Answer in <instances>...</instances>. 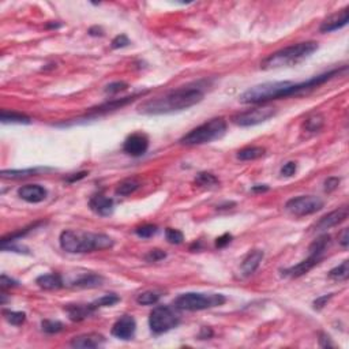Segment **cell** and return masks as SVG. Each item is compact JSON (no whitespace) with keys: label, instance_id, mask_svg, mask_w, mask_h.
<instances>
[{"label":"cell","instance_id":"836d02e7","mask_svg":"<svg viewBox=\"0 0 349 349\" xmlns=\"http://www.w3.org/2000/svg\"><path fill=\"white\" fill-rule=\"evenodd\" d=\"M157 231H158V228H157V225H153V224H145V225L135 228V233L142 239H149L151 236L156 235Z\"/></svg>","mask_w":349,"mask_h":349},{"label":"cell","instance_id":"5b68a950","mask_svg":"<svg viewBox=\"0 0 349 349\" xmlns=\"http://www.w3.org/2000/svg\"><path fill=\"white\" fill-rule=\"evenodd\" d=\"M227 132V122L224 118H214L210 119L209 122L203 123L198 127L193 128L191 131L187 132L182 139L180 143L186 146H198V145H205L210 143L213 141H217L222 138Z\"/></svg>","mask_w":349,"mask_h":349},{"label":"cell","instance_id":"d4e9b609","mask_svg":"<svg viewBox=\"0 0 349 349\" xmlns=\"http://www.w3.org/2000/svg\"><path fill=\"white\" fill-rule=\"evenodd\" d=\"M139 186L141 184L137 179H124L118 184L115 193H116V195H120V197H127V195H131L132 193H135L139 189Z\"/></svg>","mask_w":349,"mask_h":349},{"label":"cell","instance_id":"d6986e66","mask_svg":"<svg viewBox=\"0 0 349 349\" xmlns=\"http://www.w3.org/2000/svg\"><path fill=\"white\" fill-rule=\"evenodd\" d=\"M64 310L68 314V318L74 322L83 321L95 312V310L90 306V303L89 304H68V306L64 307Z\"/></svg>","mask_w":349,"mask_h":349},{"label":"cell","instance_id":"74e56055","mask_svg":"<svg viewBox=\"0 0 349 349\" xmlns=\"http://www.w3.org/2000/svg\"><path fill=\"white\" fill-rule=\"evenodd\" d=\"M166 256V254L162 250H158V248H154V250H150L145 256V259L147 262H158V260L164 259Z\"/></svg>","mask_w":349,"mask_h":349},{"label":"cell","instance_id":"484cf974","mask_svg":"<svg viewBox=\"0 0 349 349\" xmlns=\"http://www.w3.org/2000/svg\"><path fill=\"white\" fill-rule=\"evenodd\" d=\"M195 184L199 186V187H203V189H213V187H217L220 184V180L214 176L210 172H199L197 176H195Z\"/></svg>","mask_w":349,"mask_h":349},{"label":"cell","instance_id":"e575fe53","mask_svg":"<svg viewBox=\"0 0 349 349\" xmlns=\"http://www.w3.org/2000/svg\"><path fill=\"white\" fill-rule=\"evenodd\" d=\"M165 237L170 244H180V243H183L184 240L183 233L180 231H178V229H173V228H166Z\"/></svg>","mask_w":349,"mask_h":349},{"label":"cell","instance_id":"e0dca14e","mask_svg":"<svg viewBox=\"0 0 349 349\" xmlns=\"http://www.w3.org/2000/svg\"><path fill=\"white\" fill-rule=\"evenodd\" d=\"M105 342V337L100 333H88V334H80L78 337H74L71 340L70 345L72 348L78 349H90L99 348Z\"/></svg>","mask_w":349,"mask_h":349},{"label":"cell","instance_id":"83f0119b","mask_svg":"<svg viewBox=\"0 0 349 349\" xmlns=\"http://www.w3.org/2000/svg\"><path fill=\"white\" fill-rule=\"evenodd\" d=\"M325 124V118L319 114H315L306 119V122L303 124V127L306 128V131L308 132H318L323 127Z\"/></svg>","mask_w":349,"mask_h":349},{"label":"cell","instance_id":"9a60e30c","mask_svg":"<svg viewBox=\"0 0 349 349\" xmlns=\"http://www.w3.org/2000/svg\"><path fill=\"white\" fill-rule=\"evenodd\" d=\"M349 22V7H345L341 11H338L337 14L331 15L329 18L323 21L321 25L322 33H330V32H334V30H338V29L346 26Z\"/></svg>","mask_w":349,"mask_h":349},{"label":"cell","instance_id":"ffe728a7","mask_svg":"<svg viewBox=\"0 0 349 349\" xmlns=\"http://www.w3.org/2000/svg\"><path fill=\"white\" fill-rule=\"evenodd\" d=\"M36 284H37L40 288L47 289V291H56V289L63 288V280L57 273H49V274H43L40 276L36 280Z\"/></svg>","mask_w":349,"mask_h":349},{"label":"cell","instance_id":"4316f807","mask_svg":"<svg viewBox=\"0 0 349 349\" xmlns=\"http://www.w3.org/2000/svg\"><path fill=\"white\" fill-rule=\"evenodd\" d=\"M330 245V236L329 235H322L319 236L316 240H314L310 245V254H318V255H323L325 251L327 250V247Z\"/></svg>","mask_w":349,"mask_h":349},{"label":"cell","instance_id":"d6a6232c","mask_svg":"<svg viewBox=\"0 0 349 349\" xmlns=\"http://www.w3.org/2000/svg\"><path fill=\"white\" fill-rule=\"evenodd\" d=\"M41 327L47 334H56V333H60L64 329V325L60 321L45 319V321L41 322Z\"/></svg>","mask_w":349,"mask_h":349},{"label":"cell","instance_id":"30bf717a","mask_svg":"<svg viewBox=\"0 0 349 349\" xmlns=\"http://www.w3.org/2000/svg\"><path fill=\"white\" fill-rule=\"evenodd\" d=\"M149 149V138L142 132H134L123 143V150L131 157H141Z\"/></svg>","mask_w":349,"mask_h":349},{"label":"cell","instance_id":"cb8c5ba5","mask_svg":"<svg viewBox=\"0 0 349 349\" xmlns=\"http://www.w3.org/2000/svg\"><path fill=\"white\" fill-rule=\"evenodd\" d=\"M265 149L260 146H247L237 151V158L241 161L258 160L265 154Z\"/></svg>","mask_w":349,"mask_h":349},{"label":"cell","instance_id":"7a4b0ae2","mask_svg":"<svg viewBox=\"0 0 349 349\" xmlns=\"http://www.w3.org/2000/svg\"><path fill=\"white\" fill-rule=\"evenodd\" d=\"M203 88L205 86L202 85V82H197L194 85L170 90L166 95L146 100L145 103H142L138 107V112L142 115L157 116V115H168L189 109L202 101L205 96Z\"/></svg>","mask_w":349,"mask_h":349},{"label":"cell","instance_id":"816d5d0a","mask_svg":"<svg viewBox=\"0 0 349 349\" xmlns=\"http://www.w3.org/2000/svg\"><path fill=\"white\" fill-rule=\"evenodd\" d=\"M47 28H60V24H52V25H48Z\"/></svg>","mask_w":349,"mask_h":349},{"label":"cell","instance_id":"f907efd6","mask_svg":"<svg viewBox=\"0 0 349 349\" xmlns=\"http://www.w3.org/2000/svg\"><path fill=\"white\" fill-rule=\"evenodd\" d=\"M236 203L235 202H227L224 203V205H220V206H217L218 210H222V209H232L233 206H235Z\"/></svg>","mask_w":349,"mask_h":349},{"label":"cell","instance_id":"c3c4849f","mask_svg":"<svg viewBox=\"0 0 349 349\" xmlns=\"http://www.w3.org/2000/svg\"><path fill=\"white\" fill-rule=\"evenodd\" d=\"M210 337H213L212 329H210V327H202V330L199 333V338H201V340H208Z\"/></svg>","mask_w":349,"mask_h":349},{"label":"cell","instance_id":"f546056e","mask_svg":"<svg viewBox=\"0 0 349 349\" xmlns=\"http://www.w3.org/2000/svg\"><path fill=\"white\" fill-rule=\"evenodd\" d=\"M349 277V260L345 259L341 265H338L337 268L331 269L329 272V279L335 280V281H344Z\"/></svg>","mask_w":349,"mask_h":349},{"label":"cell","instance_id":"8d00e7d4","mask_svg":"<svg viewBox=\"0 0 349 349\" xmlns=\"http://www.w3.org/2000/svg\"><path fill=\"white\" fill-rule=\"evenodd\" d=\"M130 45V40H128V37L126 36V34H119V36H116V37L112 40V43H111V47L114 48V49H120V48H126Z\"/></svg>","mask_w":349,"mask_h":349},{"label":"cell","instance_id":"2e32d148","mask_svg":"<svg viewBox=\"0 0 349 349\" xmlns=\"http://www.w3.org/2000/svg\"><path fill=\"white\" fill-rule=\"evenodd\" d=\"M89 206L96 214H99L101 217H108L114 213L115 202L114 199L109 198V197H105L103 194H97L90 198Z\"/></svg>","mask_w":349,"mask_h":349},{"label":"cell","instance_id":"ba28073f","mask_svg":"<svg viewBox=\"0 0 349 349\" xmlns=\"http://www.w3.org/2000/svg\"><path fill=\"white\" fill-rule=\"evenodd\" d=\"M274 115H276V108L270 105H260V107H255L244 112L233 115L232 123L239 127H251V126H256V124L269 120Z\"/></svg>","mask_w":349,"mask_h":349},{"label":"cell","instance_id":"3957f363","mask_svg":"<svg viewBox=\"0 0 349 349\" xmlns=\"http://www.w3.org/2000/svg\"><path fill=\"white\" fill-rule=\"evenodd\" d=\"M60 247L70 254H85L93 251H101L112 248L115 240L104 233H92V232L63 231L59 237Z\"/></svg>","mask_w":349,"mask_h":349},{"label":"cell","instance_id":"8fae6325","mask_svg":"<svg viewBox=\"0 0 349 349\" xmlns=\"http://www.w3.org/2000/svg\"><path fill=\"white\" fill-rule=\"evenodd\" d=\"M137 330V322L131 315H123L112 326V335L119 340H131Z\"/></svg>","mask_w":349,"mask_h":349},{"label":"cell","instance_id":"f35d334b","mask_svg":"<svg viewBox=\"0 0 349 349\" xmlns=\"http://www.w3.org/2000/svg\"><path fill=\"white\" fill-rule=\"evenodd\" d=\"M296 169H297L296 162L289 161V162H287V164L281 168V175H283L284 178H291V176H293V175L296 173Z\"/></svg>","mask_w":349,"mask_h":349},{"label":"cell","instance_id":"f6af8a7d","mask_svg":"<svg viewBox=\"0 0 349 349\" xmlns=\"http://www.w3.org/2000/svg\"><path fill=\"white\" fill-rule=\"evenodd\" d=\"M338 243H340L344 248H346L349 245V231L348 228H344L341 233L338 235Z\"/></svg>","mask_w":349,"mask_h":349},{"label":"cell","instance_id":"9c48e42d","mask_svg":"<svg viewBox=\"0 0 349 349\" xmlns=\"http://www.w3.org/2000/svg\"><path fill=\"white\" fill-rule=\"evenodd\" d=\"M323 206H325V202L315 195H300V197L291 198L285 203V209L297 217L314 214V213L319 212Z\"/></svg>","mask_w":349,"mask_h":349},{"label":"cell","instance_id":"7bdbcfd3","mask_svg":"<svg viewBox=\"0 0 349 349\" xmlns=\"http://www.w3.org/2000/svg\"><path fill=\"white\" fill-rule=\"evenodd\" d=\"M231 241H232L231 233H224V235H221L220 237L216 239V247H217V248H224V247H227Z\"/></svg>","mask_w":349,"mask_h":349},{"label":"cell","instance_id":"60d3db41","mask_svg":"<svg viewBox=\"0 0 349 349\" xmlns=\"http://www.w3.org/2000/svg\"><path fill=\"white\" fill-rule=\"evenodd\" d=\"M0 287H2L3 291L7 288H13V287H18V281L10 279V277H7L6 274H2V279H0Z\"/></svg>","mask_w":349,"mask_h":349},{"label":"cell","instance_id":"277c9868","mask_svg":"<svg viewBox=\"0 0 349 349\" xmlns=\"http://www.w3.org/2000/svg\"><path fill=\"white\" fill-rule=\"evenodd\" d=\"M318 43L315 41H306L285 47L277 52L272 53L260 63L262 70H274V68H283V67L295 66L307 57H310L314 52L318 51Z\"/></svg>","mask_w":349,"mask_h":349},{"label":"cell","instance_id":"44dd1931","mask_svg":"<svg viewBox=\"0 0 349 349\" xmlns=\"http://www.w3.org/2000/svg\"><path fill=\"white\" fill-rule=\"evenodd\" d=\"M103 284H104V279L101 276L88 273L82 274L75 281H72V287H75V288H97V287H101Z\"/></svg>","mask_w":349,"mask_h":349},{"label":"cell","instance_id":"52a82bcc","mask_svg":"<svg viewBox=\"0 0 349 349\" xmlns=\"http://www.w3.org/2000/svg\"><path fill=\"white\" fill-rule=\"evenodd\" d=\"M179 323L180 315L175 306H157L149 316V326L153 334H164L178 327Z\"/></svg>","mask_w":349,"mask_h":349},{"label":"cell","instance_id":"ee69618b","mask_svg":"<svg viewBox=\"0 0 349 349\" xmlns=\"http://www.w3.org/2000/svg\"><path fill=\"white\" fill-rule=\"evenodd\" d=\"M319 345H321L322 348H334L335 344L331 341V338L329 337L327 334H325V333H322L321 334V338H319Z\"/></svg>","mask_w":349,"mask_h":349},{"label":"cell","instance_id":"1f68e13d","mask_svg":"<svg viewBox=\"0 0 349 349\" xmlns=\"http://www.w3.org/2000/svg\"><path fill=\"white\" fill-rule=\"evenodd\" d=\"M3 316H5L6 321L14 326H21L26 321V314L21 311H10V310H5V311H3Z\"/></svg>","mask_w":349,"mask_h":349},{"label":"cell","instance_id":"7c38bea8","mask_svg":"<svg viewBox=\"0 0 349 349\" xmlns=\"http://www.w3.org/2000/svg\"><path fill=\"white\" fill-rule=\"evenodd\" d=\"M348 206H342V208H338L333 210V212L327 213L323 217L319 218V221L316 222L315 231H326V229H330V228L340 225L341 222H344L348 218Z\"/></svg>","mask_w":349,"mask_h":349},{"label":"cell","instance_id":"6da1fadb","mask_svg":"<svg viewBox=\"0 0 349 349\" xmlns=\"http://www.w3.org/2000/svg\"><path fill=\"white\" fill-rule=\"evenodd\" d=\"M346 70V67L335 68V70L323 72L321 75L312 76L310 79L303 82H292V80H279V82H265L260 85H255L250 89H247L243 95L239 97L243 104H266L269 101L279 99H285L291 96L300 95L307 90H312L318 86L323 85L325 82L330 80L335 75H340L341 71Z\"/></svg>","mask_w":349,"mask_h":349},{"label":"cell","instance_id":"603a6c76","mask_svg":"<svg viewBox=\"0 0 349 349\" xmlns=\"http://www.w3.org/2000/svg\"><path fill=\"white\" fill-rule=\"evenodd\" d=\"M0 120L2 123H17V124H30L32 119L28 115L19 114V112H10V111H2L0 114Z\"/></svg>","mask_w":349,"mask_h":349},{"label":"cell","instance_id":"4fadbf2b","mask_svg":"<svg viewBox=\"0 0 349 349\" xmlns=\"http://www.w3.org/2000/svg\"><path fill=\"white\" fill-rule=\"evenodd\" d=\"M323 255L318 254H310L308 258L304 260H302L300 264L295 265V266H291L288 269L281 270V274L284 277H291V279H297V277H302L304 274H307L310 270L319 264Z\"/></svg>","mask_w":349,"mask_h":349},{"label":"cell","instance_id":"7dc6e473","mask_svg":"<svg viewBox=\"0 0 349 349\" xmlns=\"http://www.w3.org/2000/svg\"><path fill=\"white\" fill-rule=\"evenodd\" d=\"M88 33L90 34V36H93V37H101V36H104V30H103V28H100V26H92V28L88 30Z\"/></svg>","mask_w":349,"mask_h":349},{"label":"cell","instance_id":"5bb4252c","mask_svg":"<svg viewBox=\"0 0 349 349\" xmlns=\"http://www.w3.org/2000/svg\"><path fill=\"white\" fill-rule=\"evenodd\" d=\"M47 190L40 184H26L18 189V197L29 203H40L47 198Z\"/></svg>","mask_w":349,"mask_h":349},{"label":"cell","instance_id":"f1b7e54d","mask_svg":"<svg viewBox=\"0 0 349 349\" xmlns=\"http://www.w3.org/2000/svg\"><path fill=\"white\" fill-rule=\"evenodd\" d=\"M119 300H120V297H119L116 293H109V295H104V296H101L100 299L95 300V302H92L90 303V306H92V308L96 311V310L103 308V307L114 306Z\"/></svg>","mask_w":349,"mask_h":349},{"label":"cell","instance_id":"d590c367","mask_svg":"<svg viewBox=\"0 0 349 349\" xmlns=\"http://www.w3.org/2000/svg\"><path fill=\"white\" fill-rule=\"evenodd\" d=\"M128 88V85L126 83V82H123V80H116V82H112V83H109V85L105 86V95H116V93H120V92H123V90H126Z\"/></svg>","mask_w":349,"mask_h":349},{"label":"cell","instance_id":"8992f818","mask_svg":"<svg viewBox=\"0 0 349 349\" xmlns=\"http://www.w3.org/2000/svg\"><path fill=\"white\" fill-rule=\"evenodd\" d=\"M227 302V297L221 293H182L175 299L173 306L182 311H201L213 307H220Z\"/></svg>","mask_w":349,"mask_h":349},{"label":"cell","instance_id":"4dcf8cb0","mask_svg":"<svg viewBox=\"0 0 349 349\" xmlns=\"http://www.w3.org/2000/svg\"><path fill=\"white\" fill-rule=\"evenodd\" d=\"M161 295L156 291H146V292L139 293L137 296V303L141 306H151L156 304L160 300Z\"/></svg>","mask_w":349,"mask_h":349},{"label":"cell","instance_id":"bcb514c9","mask_svg":"<svg viewBox=\"0 0 349 349\" xmlns=\"http://www.w3.org/2000/svg\"><path fill=\"white\" fill-rule=\"evenodd\" d=\"M86 175H88V172H78V173H72L71 176H68L66 180L68 182V183H74V182H78V180L86 178Z\"/></svg>","mask_w":349,"mask_h":349},{"label":"cell","instance_id":"ac0fdd59","mask_svg":"<svg viewBox=\"0 0 349 349\" xmlns=\"http://www.w3.org/2000/svg\"><path fill=\"white\" fill-rule=\"evenodd\" d=\"M264 251L260 250H252L250 251L248 254H247V256H245L244 259H243V262H241V273H243V276L244 277H248V276H251V274H254L255 272H256V269L259 268L260 262H262V259H264Z\"/></svg>","mask_w":349,"mask_h":349},{"label":"cell","instance_id":"ab89813d","mask_svg":"<svg viewBox=\"0 0 349 349\" xmlns=\"http://www.w3.org/2000/svg\"><path fill=\"white\" fill-rule=\"evenodd\" d=\"M340 182L341 180L338 179V178H327V179L325 180V191L326 193H331V191H334L338 186H340Z\"/></svg>","mask_w":349,"mask_h":349},{"label":"cell","instance_id":"b9f144b4","mask_svg":"<svg viewBox=\"0 0 349 349\" xmlns=\"http://www.w3.org/2000/svg\"><path fill=\"white\" fill-rule=\"evenodd\" d=\"M331 297H333V293L316 297L315 300H314V303H312V304H314V308H315V310H321V308H323V307L326 306V303L329 302Z\"/></svg>","mask_w":349,"mask_h":349},{"label":"cell","instance_id":"681fc988","mask_svg":"<svg viewBox=\"0 0 349 349\" xmlns=\"http://www.w3.org/2000/svg\"><path fill=\"white\" fill-rule=\"evenodd\" d=\"M265 191H269V186L266 184H259V186L252 187V193H265Z\"/></svg>","mask_w":349,"mask_h":349},{"label":"cell","instance_id":"7402d4cb","mask_svg":"<svg viewBox=\"0 0 349 349\" xmlns=\"http://www.w3.org/2000/svg\"><path fill=\"white\" fill-rule=\"evenodd\" d=\"M43 169L40 168H28V169H6L2 172V178L3 179H26V178H30V176H36L38 175V172H41Z\"/></svg>","mask_w":349,"mask_h":349}]
</instances>
